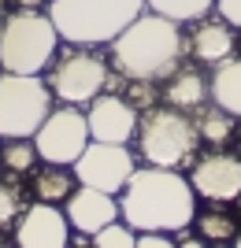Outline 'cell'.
I'll return each instance as SVG.
<instances>
[{
    "label": "cell",
    "instance_id": "cell-1",
    "mask_svg": "<svg viewBox=\"0 0 241 248\" xmlns=\"http://www.w3.org/2000/svg\"><path fill=\"white\" fill-rule=\"evenodd\" d=\"M119 218L137 233H182L197 218V193L175 167H137L119 200Z\"/></svg>",
    "mask_w": 241,
    "mask_h": 248
},
{
    "label": "cell",
    "instance_id": "cell-2",
    "mask_svg": "<svg viewBox=\"0 0 241 248\" xmlns=\"http://www.w3.org/2000/svg\"><path fill=\"white\" fill-rule=\"evenodd\" d=\"M186 56V33L182 22L141 11L115 41L108 45V60L119 71V78H141V82H160L182 67Z\"/></svg>",
    "mask_w": 241,
    "mask_h": 248
},
{
    "label": "cell",
    "instance_id": "cell-3",
    "mask_svg": "<svg viewBox=\"0 0 241 248\" xmlns=\"http://www.w3.org/2000/svg\"><path fill=\"white\" fill-rule=\"evenodd\" d=\"M48 19L67 45H112L145 11V0H48Z\"/></svg>",
    "mask_w": 241,
    "mask_h": 248
},
{
    "label": "cell",
    "instance_id": "cell-4",
    "mask_svg": "<svg viewBox=\"0 0 241 248\" xmlns=\"http://www.w3.org/2000/svg\"><path fill=\"white\" fill-rule=\"evenodd\" d=\"M137 155L145 159L148 167H186L197 159L200 152V130L197 119L189 111L178 108H148L141 111V123H137Z\"/></svg>",
    "mask_w": 241,
    "mask_h": 248
},
{
    "label": "cell",
    "instance_id": "cell-5",
    "mask_svg": "<svg viewBox=\"0 0 241 248\" xmlns=\"http://www.w3.org/2000/svg\"><path fill=\"white\" fill-rule=\"evenodd\" d=\"M60 30L52 26L48 11H26L4 19L0 26V71L8 74H41L52 67L60 52Z\"/></svg>",
    "mask_w": 241,
    "mask_h": 248
},
{
    "label": "cell",
    "instance_id": "cell-6",
    "mask_svg": "<svg viewBox=\"0 0 241 248\" xmlns=\"http://www.w3.org/2000/svg\"><path fill=\"white\" fill-rule=\"evenodd\" d=\"M52 89L37 74H0V141L33 137L52 111Z\"/></svg>",
    "mask_w": 241,
    "mask_h": 248
},
{
    "label": "cell",
    "instance_id": "cell-7",
    "mask_svg": "<svg viewBox=\"0 0 241 248\" xmlns=\"http://www.w3.org/2000/svg\"><path fill=\"white\" fill-rule=\"evenodd\" d=\"M45 82H48L56 100L78 108V104H93L100 93H108L115 85V74L104 63V56H96L85 45H74V48H67L63 56L52 60Z\"/></svg>",
    "mask_w": 241,
    "mask_h": 248
},
{
    "label": "cell",
    "instance_id": "cell-8",
    "mask_svg": "<svg viewBox=\"0 0 241 248\" xmlns=\"http://www.w3.org/2000/svg\"><path fill=\"white\" fill-rule=\"evenodd\" d=\"M89 141H93V137H89L85 111H82V108H74V104L52 108L48 119L41 123V130L33 134V145H37L41 163H60V167H71L74 159L85 152Z\"/></svg>",
    "mask_w": 241,
    "mask_h": 248
},
{
    "label": "cell",
    "instance_id": "cell-9",
    "mask_svg": "<svg viewBox=\"0 0 241 248\" xmlns=\"http://www.w3.org/2000/svg\"><path fill=\"white\" fill-rule=\"evenodd\" d=\"M78 186L100 189V193H123L126 182L137 170V155L130 145H108V141H89L85 152L71 163Z\"/></svg>",
    "mask_w": 241,
    "mask_h": 248
},
{
    "label": "cell",
    "instance_id": "cell-10",
    "mask_svg": "<svg viewBox=\"0 0 241 248\" xmlns=\"http://www.w3.org/2000/svg\"><path fill=\"white\" fill-rule=\"evenodd\" d=\"M189 186L193 193L211 204H234L241 200V155L226 148H211V152L193 159L189 170Z\"/></svg>",
    "mask_w": 241,
    "mask_h": 248
},
{
    "label": "cell",
    "instance_id": "cell-11",
    "mask_svg": "<svg viewBox=\"0 0 241 248\" xmlns=\"http://www.w3.org/2000/svg\"><path fill=\"white\" fill-rule=\"evenodd\" d=\"M85 123H89V137L93 141H108V145H130L137 137V123H141V111L126 100L123 93H100L89 111H85Z\"/></svg>",
    "mask_w": 241,
    "mask_h": 248
},
{
    "label": "cell",
    "instance_id": "cell-12",
    "mask_svg": "<svg viewBox=\"0 0 241 248\" xmlns=\"http://www.w3.org/2000/svg\"><path fill=\"white\" fill-rule=\"evenodd\" d=\"M71 222L67 211L56 204H30L15 222V248H67L71 245Z\"/></svg>",
    "mask_w": 241,
    "mask_h": 248
},
{
    "label": "cell",
    "instance_id": "cell-13",
    "mask_svg": "<svg viewBox=\"0 0 241 248\" xmlns=\"http://www.w3.org/2000/svg\"><path fill=\"white\" fill-rule=\"evenodd\" d=\"M186 52L193 56L197 63H215L238 56V30L223 15H204V19L189 22V33H186Z\"/></svg>",
    "mask_w": 241,
    "mask_h": 248
},
{
    "label": "cell",
    "instance_id": "cell-14",
    "mask_svg": "<svg viewBox=\"0 0 241 248\" xmlns=\"http://www.w3.org/2000/svg\"><path fill=\"white\" fill-rule=\"evenodd\" d=\"M63 211H67V222H71L74 233L93 237L96 230H104L108 222L119 218V200H115V193H100V189L78 186L71 197H67Z\"/></svg>",
    "mask_w": 241,
    "mask_h": 248
},
{
    "label": "cell",
    "instance_id": "cell-15",
    "mask_svg": "<svg viewBox=\"0 0 241 248\" xmlns=\"http://www.w3.org/2000/svg\"><path fill=\"white\" fill-rule=\"evenodd\" d=\"M208 100H211L208 74L197 71V67H178V71L167 78V85H163V104L178 108V111L197 115Z\"/></svg>",
    "mask_w": 241,
    "mask_h": 248
},
{
    "label": "cell",
    "instance_id": "cell-16",
    "mask_svg": "<svg viewBox=\"0 0 241 248\" xmlns=\"http://www.w3.org/2000/svg\"><path fill=\"white\" fill-rule=\"evenodd\" d=\"M211 104H219L223 111H230L234 119H241V56H230L211 67Z\"/></svg>",
    "mask_w": 241,
    "mask_h": 248
},
{
    "label": "cell",
    "instance_id": "cell-17",
    "mask_svg": "<svg viewBox=\"0 0 241 248\" xmlns=\"http://www.w3.org/2000/svg\"><path fill=\"white\" fill-rule=\"evenodd\" d=\"M33 200H41V204H67V197H71L74 189H78V178H74L71 167H60V163H45L33 170Z\"/></svg>",
    "mask_w": 241,
    "mask_h": 248
},
{
    "label": "cell",
    "instance_id": "cell-18",
    "mask_svg": "<svg viewBox=\"0 0 241 248\" xmlns=\"http://www.w3.org/2000/svg\"><path fill=\"white\" fill-rule=\"evenodd\" d=\"M197 130H200V141H208L211 148H226L230 137L238 134V119L230 111H223L219 104H204L197 115Z\"/></svg>",
    "mask_w": 241,
    "mask_h": 248
},
{
    "label": "cell",
    "instance_id": "cell-19",
    "mask_svg": "<svg viewBox=\"0 0 241 248\" xmlns=\"http://www.w3.org/2000/svg\"><path fill=\"white\" fill-rule=\"evenodd\" d=\"M37 163H41V155H37L33 137H11V141H4V148H0V167H4L8 174H26V170H33Z\"/></svg>",
    "mask_w": 241,
    "mask_h": 248
},
{
    "label": "cell",
    "instance_id": "cell-20",
    "mask_svg": "<svg viewBox=\"0 0 241 248\" xmlns=\"http://www.w3.org/2000/svg\"><path fill=\"white\" fill-rule=\"evenodd\" d=\"M145 8L156 11V15H167L175 22H197L204 15H211L215 0H145Z\"/></svg>",
    "mask_w": 241,
    "mask_h": 248
},
{
    "label": "cell",
    "instance_id": "cell-21",
    "mask_svg": "<svg viewBox=\"0 0 241 248\" xmlns=\"http://www.w3.org/2000/svg\"><path fill=\"white\" fill-rule=\"evenodd\" d=\"M193 222H197L200 237L215 241V245H226V241L238 237V218H230L226 211H204V215H197Z\"/></svg>",
    "mask_w": 241,
    "mask_h": 248
},
{
    "label": "cell",
    "instance_id": "cell-22",
    "mask_svg": "<svg viewBox=\"0 0 241 248\" xmlns=\"http://www.w3.org/2000/svg\"><path fill=\"white\" fill-rule=\"evenodd\" d=\"M22 215V189L19 182H15V174L0 178V230L15 226Z\"/></svg>",
    "mask_w": 241,
    "mask_h": 248
},
{
    "label": "cell",
    "instance_id": "cell-23",
    "mask_svg": "<svg viewBox=\"0 0 241 248\" xmlns=\"http://www.w3.org/2000/svg\"><path fill=\"white\" fill-rule=\"evenodd\" d=\"M93 248H137V230L126 222H108L104 230L93 233Z\"/></svg>",
    "mask_w": 241,
    "mask_h": 248
},
{
    "label": "cell",
    "instance_id": "cell-24",
    "mask_svg": "<svg viewBox=\"0 0 241 248\" xmlns=\"http://www.w3.org/2000/svg\"><path fill=\"white\" fill-rule=\"evenodd\" d=\"M123 96L134 104L137 111L156 108V82H141V78H123Z\"/></svg>",
    "mask_w": 241,
    "mask_h": 248
},
{
    "label": "cell",
    "instance_id": "cell-25",
    "mask_svg": "<svg viewBox=\"0 0 241 248\" xmlns=\"http://www.w3.org/2000/svg\"><path fill=\"white\" fill-rule=\"evenodd\" d=\"M137 248H178V241L171 233H156V230H145L137 233Z\"/></svg>",
    "mask_w": 241,
    "mask_h": 248
},
{
    "label": "cell",
    "instance_id": "cell-26",
    "mask_svg": "<svg viewBox=\"0 0 241 248\" xmlns=\"http://www.w3.org/2000/svg\"><path fill=\"white\" fill-rule=\"evenodd\" d=\"M215 15H223L241 33V0H215Z\"/></svg>",
    "mask_w": 241,
    "mask_h": 248
},
{
    "label": "cell",
    "instance_id": "cell-27",
    "mask_svg": "<svg viewBox=\"0 0 241 248\" xmlns=\"http://www.w3.org/2000/svg\"><path fill=\"white\" fill-rule=\"evenodd\" d=\"M178 248H208L204 237H178Z\"/></svg>",
    "mask_w": 241,
    "mask_h": 248
},
{
    "label": "cell",
    "instance_id": "cell-28",
    "mask_svg": "<svg viewBox=\"0 0 241 248\" xmlns=\"http://www.w3.org/2000/svg\"><path fill=\"white\" fill-rule=\"evenodd\" d=\"M15 8H26V11H37V8H45L48 0H11Z\"/></svg>",
    "mask_w": 241,
    "mask_h": 248
},
{
    "label": "cell",
    "instance_id": "cell-29",
    "mask_svg": "<svg viewBox=\"0 0 241 248\" xmlns=\"http://www.w3.org/2000/svg\"><path fill=\"white\" fill-rule=\"evenodd\" d=\"M234 248H241V230H238V237H234Z\"/></svg>",
    "mask_w": 241,
    "mask_h": 248
},
{
    "label": "cell",
    "instance_id": "cell-30",
    "mask_svg": "<svg viewBox=\"0 0 241 248\" xmlns=\"http://www.w3.org/2000/svg\"><path fill=\"white\" fill-rule=\"evenodd\" d=\"M0 26H4V0H0Z\"/></svg>",
    "mask_w": 241,
    "mask_h": 248
},
{
    "label": "cell",
    "instance_id": "cell-31",
    "mask_svg": "<svg viewBox=\"0 0 241 248\" xmlns=\"http://www.w3.org/2000/svg\"><path fill=\"white\" fill-rule=\"evenodd\" d=\"M215 248H234V245H215Z\"/></svg>",
    "mask_w": 241,
    "mask_h": 248
},
{
    "label": "cell",
    "instance_id": "cell-32",
    "mask_svg": "<svg viewBox=\"0 0 241 248\" xmlns=\"http://www.w3.org/2000/svg\"><path fill=\"white\" fill-rule=\"evenodd\" d=\"M0 248H4V245H0Z\"/></svg>",
    "mask_w": 241,
    "mask_h": 248
}]
</instances>
